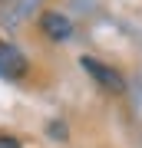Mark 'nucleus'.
I'll list each match as a JSON object with an SVG mask.
<instances>
[{"instance_id":"obj_1","label":"nucleus","mask_w":142,"mask_h":148,"mask_svg":"<svg viewBox=\"0 0 142 148\" xmlns=\"http://www.w3.org/2000/svg\"><path fill=\"white\" fill-rule=\"evenodd\" d=\"M83 69L103 86V89H109V92H122L126 89V79H122L119 69L106 66V63H99V59H93V56H83Z\"/></svg>"},{"instance_id":"obj_2","label":"nucleus","mask_w":142,"mask_h":148,"mask_svg":"<svg viewBox=\"0 0 142 148\" xmlns=\"http://www.w3.org/2000/svg\"><path fill=\"white\" fill-rule=\"evenodd\" d=\"M26 73V59L20 49L7 46V43H0V76L3 79H20V76Z\"/></svg>"},{"instance_id":"obj_3","label":"nucleus","mask_w":142,"mask_h":148,"mask_svg":"<svg viewBox=\"0 0 142 148\" xmlns=\"http://www.w3.org/2000/svg\"><path fill=\"white\" fill-rule=\"evenodd\" d=\"M40 27L46 33L50 40H69V33H73V23H69V16L56 13V10H46L40 16Z\"/></svg>"},{"instance_id":"obj_4","label":"nucleus","mask_w":142,"mask_h":148,"mask_svg":"<svg viewBox=\"0 0 142 148\" xmlns=\"http://www.w3.org/2000/svg\"><path fill=\"white\" fill-rule=\"evenodd\" d=\"M50 132H53V138H66V125H63V122H53Z\"/></svg>"},{"instance_id":"obj_5","label":"nucleus","mask_w":142,"mask_h":148,"mask_svg":"<svg viewBox=\"0 0 142 148\" xmlns=\"http://www.w3.org/2000/svg\"><path fill=\"white\" fill-rule=\"evenodd\" d=\"M0 148H20V142L13 135H0Z\"/></svg>"}]
</instances>
